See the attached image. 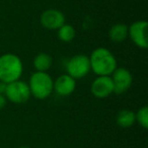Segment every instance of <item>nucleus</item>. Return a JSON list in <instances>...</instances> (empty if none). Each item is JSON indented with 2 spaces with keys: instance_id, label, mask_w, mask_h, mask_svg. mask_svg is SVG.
<instances>
[{
  "instance_id": "f257e3e1",
  "label": "nucleus",
  "mask_w": 148,
  "mask_h": 148,
  "mask_svg": "<svg viewBox=\"0 0 148 148\" xmlns=\"http://www.w3.org/2000/svg\"><path fill=\"white\" fill-rule=\"evenodd\" d=\"M90 69L97 76H110L117 69L115 56L106 48H97L89 57Z\"/></svg>"
},
{
  "instance_id": "f03ea898",
  "label": "nucleus",
  "mask_w": 148,
  "mask_h": 148,
  "mask_svg": "<svg viewBox=\"0 0 148 148\" xmlns=\"http://www.w3.org/2000/svg\"><path fill=\"white\" fill-rule=\"evenodd\" d=\"M23 71V62L14 54L0 56V81L8 84L19 80Z\"/></svg>"
},
{
  "instance_id": "7ed1b4c3",
  "label": "nucleus",
  "mask_w": 148,
  "mask_h": 148,
  "mask_svg": "<svg viewBox=\"0 0 148 148\" xmlns=\"http://www.w3.org/2000/svg\"><path fill=\"white\" fill-rule=\"evenodd\" d=\"M53 79L47 72H35L29 78V91L38 99H45L53 91Z\"/></svg>"
},
{
  "instance_id": "20e7f679",
  "label": "nucleus",
  "mask_w": 148,
  "mask_h": 148,
  "mask_svg": "<svg viewBox=\"0 0 148 148\" xmlns=\"http://www.w3.org/2000/svg\"><path fill=\"white\" fill-rule=\"evenodd\" d=\"M4 95L6 99L13 103H23L31 97L29 85L21 80L13 81L5 85Z\"/></svg>"
},
{
  "instance_id": "39448f33",
  "label": "nucleus",
  "mask_w": 148,
  "mask_h": 148,
  "mask_svg": "<svg viewBox=\"0 0 148 148\" xmlns=\"http://www.w3.org/2000/svg\"><path fill=\"white\" fill-rule=\"evenodd\" d=\"M66 70L68 75L74 79L82 78L90 71L89 58L85 55H76L68 61Z\"/></svg>"
},
{
  "instance_id": "423d86ee",
  "label": "nucleus",
  "mask_w": 148,
  "mask_h": 148,
  "mask_svg": "<svg viewBox=\"0 0 148 148\" xmlns=\"http://www.w3.org/2000/svg\"><path fill=\"white\" fill-rule=\"evenodd\" d=\"M128 36L131 38L137 47L146 49L148 46L147 41V21H138L133 23L128 27Z\"/></svg>"
},
{
  "instance_id": "0eeeda50",
  "label": "nucleus",
  "mask_w": 148,
  "mask_h": 148,
  "mask_svg": "<svg viewBox=\"0 0 148 148\" xmlns=\"http://www.w3.org/2000/svg\"><path fill=\"white\" fill-rule=\"evenodd\" d=\"M111 77L114 84V92L123 93L130 88L132 84V75L126 68H117L112 74Z\"/></svg>"
},
{
  "instance_id": "6e6552de",
  "label": "nucleus",
  "mask_w": 148,
  "mask_h": 148,
  "mask_svg": "<svg viewBox=\"0 0 148 148\" xmlns=\"http://www.w3.org/2000/svg\"><path fill=\"white\" fill-rule=\"evenodd\" d=\"M91 93L97 99H105L114 92L113 80L110 76H99L91 83Z\"/></svg>"
},
{
  "instance_id": "1a4fd4ad",
  "label": "nucleus",
  "mask_w": 148,
  "mask_h": 148,
  "mask_svg": "<svg viewBox=\"0 0 148 148\" xmlns=\"http://www.w3.org/2000/svg\"><path fill=\"white\" fill-rule=\"evenodd\" d=\"M41 25L48 29H58L65 23V16L60 10L48 9L44 11L40 17Z\"/></svg>"
},
{
  "instance_id": "9d476101",
  "label": "nucleus",
  "mask_w": 148,
  "mask_h": 148,
  "mask_svg": "<svg viewBox=\"0 0 148 148\" xmlns=\"http://www.w3.org/2000/svg\"><path fill=\"white\" fill-rule=\"evenodd\" d=\"M75 87L76 81L68 74H63L53 82V90H55V92L61 97L70 95L75 90Z\"/></svg>"
},
{
  "instance_id": "9b49d317",
  "label": "nucleus",
  "mask_w": 148,
  "mask_h": 148,
  "mask_svg": "<svg viewBox=\"0 0 148 148\" xmlns=\"http://www.w3.org/2000/svg\"><path fill=\"white\" fill-rule=\"evenodd\" d=\"M109 37L114 43H121L128 37V27L124 23L113 25L109 32Z\"/></svg>"
},
{
  "instance_id": "f8f14e48",
  "label": "nucleus",
  "mask_w": 148,
  "mask_h": 148,
  "mask_svg": "<svg viewBox=\"0 0 148 148\" xmlns=\"http://www.w3.org/2000/svg\"><path fill=\"white\" fill-rule=\"evenodd\" d=\"M116 122L121 128H130L136 122L135 113L130 110H122L118 113Z\"/></svg>"
},
{
  "instance_id": "ddd939ff",
  "label": "nucleus",
  "mask_w": 148,
  "mask_h": 148,
  "mask_svg": "<svg viewBox=\"0 0 148 148\" xmlns=\"http://www.w3.org/2000/svg\"><path fill=\"white\" fill-rule=\"evenodd\" d=\"M34 66L39 72H46L52 66V58L46 53H40L34 60Z\"/></svg>"
},
{
  "instance_id": "4468645a",
  "label": "nucleus",
  "mask_w": 148,
  "mask_h": 148,
  "mask_svg": "<svg viewBox=\"0 0 148 148\" xmlns=\"http://www.w3.org/2000/svg\"><path fill=\"white\" fill-rule=\"evenodd\" d=\"M74 37H75V29L72 25L64 23L61 27L58 29V38L62 42L69 43L74 39Z\"/></svg>"
},
{
  "instance_id": "2eb2a0df",
  "label": "nucleus",
  "mask_w": 148,
  "mask_h": 148,
  "mask_svg": "<svg viewBox=\"0 0 148 148\" xmlns=\"http://www.w3.org/2000/svg\"><path fill=\"white\" fill-rule=\"evenodd\" d=\"M136 121L144 128L147 129L148 128V108L146 106L142 107L139 111L137 112V114H135Z\"/></svg>"
},
{
  "instance_id": "dca6fc26",
  "label": "nucleus",
  "mask_w": 148,
  "mask_h": 148,
  "mask_svg": "<svg viewBox=\"0 0 148 148\" xmlns=\"http://www.w3.org/2000/svg\"><path fill=\"white\" fill-rule=\"evenodd\" d=\"M5 106H6V97L3 93H0V110H2Z\"/></svg>"
},
{
  "instance_id": "f3484780",
  "label": "nucleus",
  "mask_w": 148,
  "mask_h": 148,
  "mask_svg": "<svg viewBox=\"0 0 148 148\" xmlns=\"http://www.w3.org/2000/svg\"><path fill=\"white\" fill-rule=\"evenodd\" d=\"M19 148H29V147H25V146H23V147H19Z\"/></svg>"
}]
</instances>
